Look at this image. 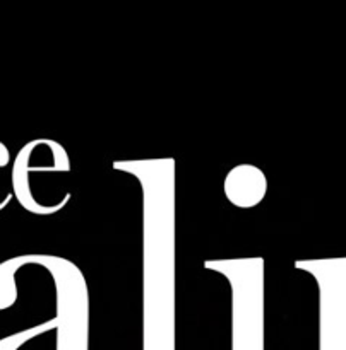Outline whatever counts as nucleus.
Segmentation results:
<instances>
[{
    "instance_id": "1",
    "label": "nucleus",
    "mask_w": 346,
    "mask_h": 350,
    "mask_svg": "<svg viewBox=\"0 0 346 350\" xmlns=\"http://www.w3.org/2000/svg\"><path fill=\"white\" fill-rule=\"evenodd\" d=\"M266 193L262 171L254 166H238L226 178V195L236 207H254Z\"/></svg>"
},
{
    "instance_id": "2",
    "label": "nucleus",
    "mask_w": 346,
    "mask_h": 350,
    "mask_svg": "<svg viewBox=\"0 0 346 350\" xmlns=\"http://www.w3.org/2000/svg\"><path fill=\"white\" fill-rule=\"evenodd\" d=\"M10 161L12 157H10L9 149L5 144L0 142V211H3L14 198Z\"/></svg>"
}]
</instances>
